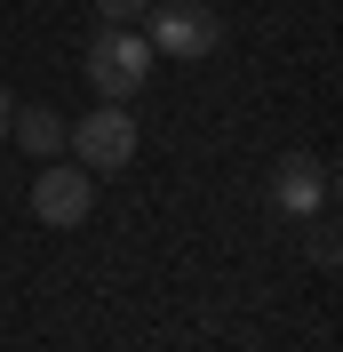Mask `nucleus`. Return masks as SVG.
Listing matches in <instances>:
<instances>
[{"instance_id": "obj_1", "label": "nucleus", "mask_w": 343, "mask_h": 352, "mask_svg": "<svg viewBox=\"0 0 343 352\" xmlns=\"http://www.w3.org/2000/svg\"><path fill=\"white\" fill-rule=\"evenodd\" d=\"M152 41L136 32V24H96V41H88V56H80V72H88V88L104 96V104H128L136 88L152 80Z\"/></svg>"}, {"instance_id": "obj_2", "label": "nucleus", "mask_w": 343, "mask_h": 352, "mask_svg": "<svg viewBox=\"0 0 343 352\" xmlns=\"http://www.w3.org/2000/svg\"><path fill=\"white\" fill-rule=\"evenodd\" d=\"M144 41H152V56L200 65V56L224 48V16H215L208 0H152L144 8Z\"/></svg>"}, {"instance_id": "obj_3", "label": "nucleus", "mask_w": 343, "mask_h": 352, "mask_svg": "<svg viewBox=\"0 0 343 352\" xmlns=\"http://www.w3.org/2000/svg\"><path fill=\"white\" fill-rule=\"evenodd\" d=\"M136 120H128V104H104L96 96V112L88 120H64V153H72V168H88V176H120L136 160Z\"/></svg>"}, {"instance_id": "obj_4", "label": "nucleus", "mask_w": 343, "mask_h": 352, "mask_svg": "<svg viewBox=\"0 0 343 352\" xmlns=\"http://www.w3.org/2000/svg\"><path fill=\"white\" fill-rule=\"evenodd\" d=\"M272 208H279V217H320V208H335V168H327V160L320 153H303V144H296V153H279L272 160Z\"/></svg>"}, {"instance_id": "obj_5", "label": "nucleus", "mask_w": 343, "mask_h": 352, "mask_svg": "<svg viewBox=\"0 0 343 352\" xmlns=\"http://www.w3.org/2000/svg\"><path fill=\"white\" fill-rule=\"evenodd\" d=\"M88 208H96V176L72 168V160H40V176H32V217L48 232H72V224H88Z\"/></svg>"}, {"instance_id": "obj_6", "label": "nucleus", "mask_w": 343, "mask_h": 352, "mask_svg": "<svg viewBox=\"0 0 343 352\" xmlns=\"http://www.w3.org/2000/svg\"><path fill=\"white\" fill-rule=\"evenodd\" d=\"M8 144L32 160H56L64 153V112H48V104H16L8 112Z\"/></svg>"}, {"instance_id": "obj_7", "label": "nucleus", "mask_w": 343, "mask_h": 352, "mask_svg": "<svg viewBox=\"0 0 343 352\" xmlns=\"http://www.w3.org/2000/svg\"><path fill=\"white\" fill-rule=\"evenodd\" d=\"M303 224H311V264H320V272H335L343 241H335V224H327V208H320V217H303Z\"/></svg>"}, {"instance_id": "obj_8", "label": "nucleus", "mask_w": 343, "mask_h": 352, "mask_svg": "<svg viewBox=\"0 0 343 352\" xmlns=\"http://www.w3.org/2000/svg\"><path fill=\"white\" fill-rule=\"evenodd\" d=\"M144 8H152V0H96V16H104V24H136Z\"/></svg>"}, {"instance_id": "obj_9", "label": "nucleus", "mask_w": 343, "mask_h": 352, "mask_svg": "<svg viewBox=\"0 0 343 352\" xmlns=\"http://www.w3.org/2000/svg\"><path fill=\"white\" fill-rule=\"evenodd\" d=\"M8 112H16V96H8V88H0V144H8Z\"/></svg>"}]
</instances>
